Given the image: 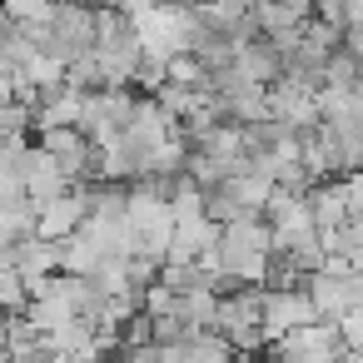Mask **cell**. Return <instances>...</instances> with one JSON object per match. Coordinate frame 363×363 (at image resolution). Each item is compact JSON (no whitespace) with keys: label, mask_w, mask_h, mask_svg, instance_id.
I'll return each instance as SVG.
<instances>
[{"label":"cell","mask_w":363,"mask_h":363,"mask_svg":"<svg viewBox=\"0 0 363 363\" xmlns=\"http://www.w3.org/2000/svg\"><path fill=\"white\" fill-rule=\"evenodd\" d=\"M269 254H274L269 219H264V214H239V219L219 224V244H214L199 264L214 269L224 284H259Z\"/></svg>","instance_id":"obj_1"},{"label":"cell","mask_w":363,"mask_h":363,"mask_svg":"<svg viewBox=\"0 0 363 363\" xmlns=\"http://www.w3.org/2000/svg\"><path fill=\"white\" fill-rule=\"evenodd\" d=\"M219 338H229L234 353H254L264 348V328H259V284H229V294L214 298V323Z\"/></svg>","instance_id":"obj_2"},{"label":"cell","mask_w":363,"mask_h":363,"mask_svg":"<svg viewBox=\"0 0 363 363\" xmlns=\"http://www.w3.org/2000/svg\"><path fill=\"white\" fill-rule=\"evenodd\" d=\"M40 150L60 164V174L70 179V184H90L95 179V140L80 130V125H50V130H40Z\"/></svg>","instance_id":"obj_3"},{"label":"cell","mask_w":363,"mask_h":363,"mask_svg":"<svg viewBox=\"0 0 363 363\" xmlns=\"http://www.w3.org/2000/svg\"><path fill=\"white\" fill-rule=\"evenodd\" d=\"M303 294H308V303H313V318L338 323V318L353 308V269L328 254L323 269H313V274L303 279Z\"/></svg>","instance_id":"obj_4"},{"label":"cell","mask_w":363,"mask_h":363,"mask_svg":"<svg viewBox=\"0 0 363 363\" xmlns=\"http://www.w3.org/2000/svg\"><path fill=\"white\" fill-rule=\"evenodd\" d=\"M313 323V303L303 294V284H289V289H264L259 284V328L264 338H279L289 328H303Z\"/></svg>","instance_id":"obj_5"},{"label":"cell","mask_w":363,"mask_h":363,"mask_svg":"<svg viewBox=\"0 0 363 363\" xmlns=\"http://www.w3.org/2000/svg\"><path fill=\"white\" fill-rule=\"evenodd\" d=\"M85 214H90V184H70V189H60V194L35 204V234L65 239L70 229L85 224Z\"/></svg>","instance_id":"obj_6"},{"label":"cell","mask_w":363,"mask_h":363,"mask_svg":"<svg viewBox=\"0 0 363 363\" xmlns=\"http://www.w3.org/2000/svg\"><path fill=\"white\" fill-rule=\"evenodd\" d=\"M264 105H269V120L289 125L294 135H303V130H313V125H318L313 90H303V85H294V80H274V85L264 90Z\"/></svg>","instance_id":"obj_7"},{"label":"cell","mask_w":363,"mask_h":363,"mask_svg":"<svg viewBox=\"0 0 363 363\" xmlns=\"http://www.w3.org/2000/svg\"><path fill=\"white\" fill-rule=\"evenodd\" d=\"M0 259H6L26 284H35V279H45V274H55V269H60V244H55V239H45V234H30V239H21V244H11Z\"/></svg>","instance_id":"obj_8"},{"label":"cell","mask_w":363,"mask_h":363,"mask_svg":"<svg viewBox=\"0 0 363 363\" xmlns=\"http://www.w3.org/2000/svg\"><path fill=\"white\" fill-rule=\"evenodd\" d=\"M60 189H70V179L60 174V164L35 145H26V160H21V194L30 199V204H40V199H50V194H60Z\"/></svg>","instance_id":"obj_9"},{"label":"cell","mask_w":363,"mask_h":363,"mask_svg":"<svg viewBox=\"0 0 363 363\" xmlns=\"http://www.w3.org/2000/svg\"><path fill=\"white\" fill-rule=\"evenodd\" d=\"M229 70H234L239 80L274 85V80H279V50H274V40H264V35H249V40H239V45H234V60H229Z\"/></svg>","instance_id":"obj_10"},{"label":"cell","mask_w":363,"mask_h":363,"mask_svg":"<svg viewBox=\"0 0 363 363\" xmlns=\"http://www.w3.org/2000/svg\"><path fill=\"white\" fill-rule=\"evenodd\" d=\"M55 244H60V274H75V279H90V274L100 269V259H110L90 224L70 229V234H65V239H55Z\"/></svg>","instance_id":"obj_11"},{"label":"cell","mask_w":363,"mask_h":363,"mask_svg":"<svg viewBox=\"0 0 363 363\" xmlns=\"http://www.w3.org/2000/svg\"><path fill=\"white\" fill-rule=\"evenodd\" d=\"M318 125H323V135L333 140L343 174L363 169V115H358V110H343V115H328V120H318Z\"/></svg>","instance_id":"obj_12"},{"label":"cell","mask_w":363,"mask_h":363,"mask_svg":"<svg viewBox=\"0 0 363 363\" xmlns=\"http://www.w3.org/2000/svg\"><path fill=\"white\" fill-rule=\"evenodd\" d=\"M234 348L214 328H189L179 343H169V363H229Z\"/></svg>","instance_id":"obj_13"},{"label":"cell","mask_w":363,"mask_h":363,"mask_svg":"<svg viewBox=\"0 0 363 363\" xmlns=\"http://www.w3.org/2000/svg\"><path fill=\"white\" fill-rule=\"evenodd\" d=\"M30 234H35V204L26 194L0 199V254L11 244H21V239H30Z\"/></svg>","instance_id":"obj_14"},{"label":"cell","mask_w":363,"mask_h":363,"mask_svg":"<svg viewBox=\"0 0 363 363\" xmlns=\"http://www.w3.org/2000/svg\"><path fill=\"white\" fill-rule=\"evenodd\" d=\"M55 0H0V21L11 26H50Z\"/></svg>","instance_id":"obj_15"},{"label":"cell","mask_w":363,"mask_h":363,"mask_svg":"<svg viewBox=\"0 0 363 363\" xmlns=\"http://www.w3.org/2000/svg\"><path fill=\"white\" fill-rule=\"evenodd\" d=\"M30 125H35V115H30V105H26V100H0V145L26 140V135H30Z\"/></svg>","instance_id":"obj_16"},{"label":"cell","mask_w":363,"mask_h":363,"mask_svg":"<svg viewBox=\"0 0 363 363\" xmlns=\"http://www.w3.org/2000/svg\"><path fill=\"white\" fill-rule=\"evenodd\" d=\"M199 194H204V219H214V224H229V219L244 214L229 184H209V189H199Z\"/></svg>","instance_id":"obj_17"},{"label":"cell","mask_w":363,"mask_h":363,"mask_svg":"<svg viewBox=\"0 0 363 363\" xmlns=\"http://www.w3.org/2000/svg\"><path fill=\"white\" fill-rule=\"evenodd\" d=\"M338 338H343V348H358L363 353V308H348L338 318Z\"/></svg>","instance_id":"obj_18"},{"label":"cell","mask_w":363,"mask_h":363,"mask_svg":"<svg viewBox=\"0 0 363 363\" xmlns=\"http://www.w3.org/2000/svg\"><path fill=\"white\" fill-rule=\"evenodd\" d=\"M348 100H353V110H358V115H363V70H358V80H353V85H348Z\"/></svg>","instance_id":"obj_19"},{"label":"cell","mask_w":363,"mask_h":363,"mask_svg":"<svg viewBox=\"0 0 363 363\" xmlns=\"http://www.w3.org/2000/svg\"><path fill=\"white\" fill-rule=\"evenodd\" d=\"M90 6H125V0H90Z\"/></svg>","instance_id":"obj_20"}]
</instances>
